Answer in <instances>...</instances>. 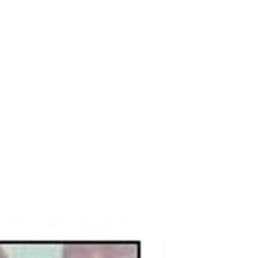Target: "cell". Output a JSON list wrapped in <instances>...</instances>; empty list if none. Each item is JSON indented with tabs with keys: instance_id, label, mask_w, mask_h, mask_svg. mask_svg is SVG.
I'll list each match as a JSON object with an SVG mask.
<instances>
[{
	"instance_id": "6da1fadb",
	"label": "cell",
	"mask_w": 258,
	"mask_h": 258,
	"mask_svg": "<svg viewBox=\"0 0 258 258\" xmlns=\"http://www.w3.org/2000/svg\"><path fill=\"white\" fill-rule=\"evenodd\" d=\"M63 258H138V244H132V241H123V244L81 241V244H66Z\"/></svg>"
},
{
	"instance_id": "7a4b0ae2",
	"label": "cell",
	"mask_w": 258,
	"mask_h": 258,
	"mask_svg": "<svg viewBox=\"0 0 258 258\" xmlns=\"http://www.w3.org/2000/svg\"><path fill=\"white\" fill-rule=\"evenodd\" d=\"M0 258H9V255H6V249H3V247H0Z\"/></svg>"
}]
</instances>
